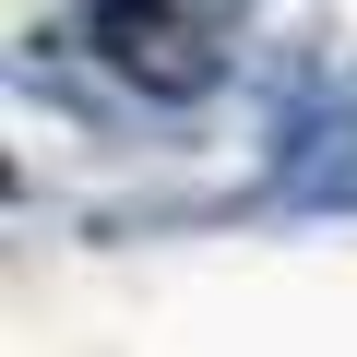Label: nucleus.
<instances>
[{"mask_svg": "<svg viewBox=\"0 0 357 357\" xmlns=\"http://www.w3.org/2000/svg\"><path fill=\"white\" fill-rule=\"evenodd\" d=\"M72 24H84V48H96L131 96H155V107H191V96L227 84V48L178 13V0H72Z\"/></svg>", "mask_w": 357, "mask_h": 357, "instance_id": "nucleus-1", "label": "nucleus"}]
</instances>
